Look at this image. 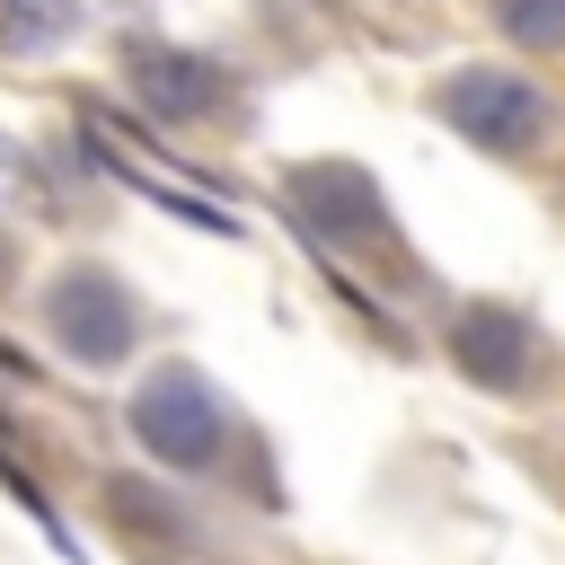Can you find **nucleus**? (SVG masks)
Returning a JSON list of instances; mask_svg holds the SVG:
<instances>
[{"instance_id":"1","label":"nucleus","mask_w":565,"mask_h":565,"mask_svg":"<svg viewBox=\"0 0 565 565\" xmlns=\"http://www.w3.org/2000/svg\"><path fill=\"white\" fill-rule=\"evenodd\" d=\"M433 115L459 124V141H477V150H530L547 132V97L521 71H459V79H441Z\"/></svg>"},{"instance_id":"2","label":"nucleus","mask_w":565,"mask_h":565,"mask_svg":"<svg viewBox=\"0 0 565 565\" xmlns=\"http://www.w3.org/2000/svg\"><path fill=\"white\" fill-rule=\"evenodd\" d=\"M221 397L203 388V371H185V362H168V371H150V388L132 397V433L168 459V468H203L212 450H221Z\"/></svg>"},{"instance_id":"4","label":"nucleus","mask_w":565,"mask_h":565,"mask_svg":"<svg viewBox=\"0 0 565 565\" xmlns=\"http://www.w3.org/2000/svg\"><path fill=\"white\" fill-rule=\"evenodd\" d=\"M450 353H459L477 380L512 388V380L530 371V362H521V353H530V327H521V318H503V309H468V318L450 327Z\"/></svg>"},{"instance_id":"6","label":"nucleus","mask_w":565,"mask_h":565,"mask_svg":"<svg viewBox=\"0 0 565 565\" xmlns=\"http://www.w3.org/2000/svg\"><path fill=\"white\" fill-rule=\"evenodd\" d=\"M494 26L530 53H556L565 44V0H494Z\"/></svg>"},{"instance_id":"3","label":"nucleus","mask_w":565,"mask_h":565,"mask_svg":"<svg viewBox=\"0 0 565 565\" xmlns=\"http://www.w3.org/2000/svg\"><path fill=\"white\" fill-rule=\"evenodd\" d=\"M44 318H53L62 353H79V362H124L132 335H141V300H132L115 274H97V265L62 274V282L44 291Z\"/></svg>"},{"instance_id":"5","label":"nucleus","mask_w":565,"mask_h":565,"mask_svg":"<svg viewBox=\"0 0 565 565\" xmlns=\"http://www.w3.org/2000/svg\"><path fill=\"white\" fill-rule=\"evenodd\" d=\"M141 88L159 97V115H203V106H212V79H203L194 53H150V62H141Z\"/></svg>"}]
</instances>
